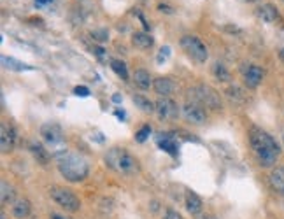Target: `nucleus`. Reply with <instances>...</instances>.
<instances>
[{
  "mask_svg": "<svg viewBox=\"0 0 284 219\" xmlns=\"http://www.w3.org/2000/svg\"><path fill=\"white\" fill-rule=\"evenodd\" d=\"M249 142H251L253 153H255L256 160L262 167H274L279 158V146H277L276 139L272 135H269L267 132H263L262 128H251L249 132Z\"/></svg>",
  "mask_w": 284,
  "mask_h": 219,
  "instance_id": "nucleus-1",
  "label": "nucleus"
},
{
  "mask_svg": "<svg viewBox=\"0 0 284 219\" xmlns=\"http://www.w3.org/2000/svg\"><path fill=\"white\" fill-rule=\"evenodd\" d=\"M169 56H170V47L169 46L162 47V49H160V54H158V61L162 63V61H165Z\"/></svg>",
  "mask_w": 284,
  "mask_h": 219,
  "instance_id": "nucleus-28",
  "label": "nucleus"
},
{
  "mask_svg": "<svg viewBox=\"0 0 284 219\" xmlns=\"http://www.w3.org/2000/svg\"><path fill=\"white\" fill-rule=\"evenodd\" d=\"M49 195L61 209H65L67 212H77L81 209V202L76 195L72 193L70 190H65V188H51L49 190Z\"/></svg>",
  "mask_w": 284,
  "mask_h": 219,
  "instance_id": "nucleus-6",
  "label": "nucleus"
},
{
  "mask_svg": "<svg viewBox=\"0 0 284 219\" xmlns=\"http://www.w3.org/2000/svg\"><path fill=\"white\" fill-rule=\"evenodd\" d=\"M54 160H56L58 163L60 174L68 183H81V181L86 179L88 174H90V163L81 155L63 151V153H56Z\"/></svg>",
  "mask_w": 284,
  "mask_h": 219,
  "instance_id": "nucleus-2",
  "label": "nucleus"
},
{
  "mask_svg": "<svg viewBox=\"0 0 284 219\" xmlns=\"http://www.w3.org/2000/svg\"><path fill=\"white\" fill-rule=\"evenodd\" d=\"M2 63H4L5 68H11V70H32V67H28L26 63L14 60V58H9V56H2Z\"/></svg>",
  "mask_w": 284,
  "mask_h": 219,
  "instance_id": "nucleus-23",
  "label": "nucleus"
},
{
  "mask_svg": "<svg viewBox=\"0 0 284 219\" xmlns=\"http://www.w3.org/2000/svg\"><path fill=\"white\" fill-rule=\"evenodd\" d=\"M153 88H155V91L160 95V97H169V95L174 93V83L169 79V77H158V79H155V83H153Z\"/></svg>",
  "mask_w": 284,
  "mask_h": 219,
  "instance_id": "nucleus-14",
  "label": "nucleus"
},
{
  "mask_svg": "<svg viewBox=\"0 0 284 219\" xmlns=\"http://www.w3.org/2000/svg\"><path fill=\"white\" fill-rule=\"evenodd\" d=\"M105 165L121 176H133L139 172V162L123 148H112L105 155Z\"/></svg>",
  "mask_w": 284,
  "mask_h": 219,
  "instance_id": "nucleus-3",
  "label": "nucleus"
},
{
  "mask_svg": "<svg viewBox=\"0 0 284 219\" xmlns=\"http://www.w3.org/2000/svg\"><path fill=\"white\" fill-rule=\"evenodd\" d=\"M95 54H97L98 58H104V49H102V47H95Z\"/></svg>",
  "mask_w": 284,
  "mask_h": 219,
  "instance_id": "nucleus-32",
  "label": "nucleus"
},
{
  "mask_svg": "<svg viewBox=\"0 0 284 219\" xmlns=\"http://www.w3.org/2000/svg\"><path fill=\"white\" fill-rule=\"evenodd\" d=\"M212 76L216 77L218 81H221V83H228V81L232 79V76H230V72H228V68L225 67L223 63H214L212 65Z\"/></svg>",
  "mask_w": 284,
  "mask_h": 219,
  "instance_id": "nucleus-21",
  "label": "nucleus"
},
{
  "mask_svg": "<svg viewBox=\"0 0 284 219\" xmlns=\"http://www.w3.org/2000/svg\"><path fill=\"white\" fill-rule=\"evenodd\" d=\"M165 219H183V216H181L176 209H167V211H165Z\"/></svg>",
  "mask_w": 284,
  "mask_h": 219,
  "instance_id": "nucleus-27",
  "label": "nucleus"
},
{
  "mask_svg": "<svg viewBox=\"0 0 284 219\" xmlns=\"http://www.w3.org/2000/svg\"><path fill=\"white\" fill-rule=\"evenodd\" d=\"M156 142H158V146L165 153H169V155H177V144L169 133H160V135L156 137Z\"/></svg>",
  "mask_w": 284,
  "mask_h": 219,
  "instance_id": "nucleus-18",
  "label": "nucleus"
},
{
  "mask_svg": "<svg viewBox=\"0 0 284 219\" xmlns=\"http://www.w3.org/2000/svg\"><path fill=\"white\" fill-rule=\"evenodd\" d=\"M269 183L276 193H283L284 195V167L279 169H274L272 174L269 176Z\"/></svg>",
  "mask_w": 284,
  "mask_h": 219,
  "instance_id": "nucleus-12",
  "label": "nucleus"
},
{
  "mask_svg": "<svg viewBox=\"0 0 284 219\" xmlns=\"http://www.w3.org/2000/svg\"><path fill=\"white\" fill-rule=\"evenodd\" d=\"M184 205H186V211L190 212V214L197 216L202 212V200L200 197H198L197 193H193V191H188L186 193V198H184Z\"/></svg>",
  "mask_w": 284,
  "mask_h": 219,
  "instance_id": "nucleus-15",
  "label": "nucleus"
},
{
  "mask_svg": "<svg viewBox=\"0 0 284 219\" xmlns=\"http://www.w3.org/2000/svg\"><path fill=\"white\" fill-rule=\"evenodd\" d=\"M133 104H135L140 111H144V112H153V111H155V104H153L149 98L142 97V95H135V97H133Z\"/></svg>",
  "mask_w": 284,
  "mask_h": 219,
  "instance_id": "nucleus-24",
  "label": "nucleus"
},
{
  "mask_svg": "<svg viewBox=\"0 0 284 219\" xmlns=\"http://www.w3.org/2000/svg\"><path fill=\"white\" fill-rule=\"evenodd\" d=\"M0 188H2V191H0V198H2V204H4V205L12 204V202H14V197H16L14 188H12L11 184L5 183V181H2Z\"/></svg>",
  "mask_w": 284,
  "mask_h": 219,
  "instance_id": "nucleus-22",
  "label": "nucleus"
},
{
  "mask_svg": "<svg viewBox=\"0 0 284 219\" xmlns=\"http://www.w3.org/2000/svg\"><path fill=\"white\" fill-rule=\"evenodd\" d=\"M132 42H133V46L139 47V49H149V47L155 44V40H153V37L149 35V33L135 32L132 35Z\"/></svg>",
  "mask_w": 284,
  "mask_h": 219,
  "instance_id": "nucleus-19",
  "label": "nucleus"
},
{
  "mask_svg": "<svg viewBox=\"0 0 284 219\" xmlns=\"http://www.w3.org/2000/svg\"><path fill=\"white\" fill-rule=\"evenodd\" d=\"M149 133H151V126H148V125L142 126V128L135 133V140H137V142H144V140L149 137Z\"/></svg>",
  "mask_w": 284,
  "mask_h": 219,
  "instance_id": "nucleus-26",
  "label": "nucleus"
},
{
  "mask_svg": "<svg viewBox=\"0 0 284 219\" xmlns=\"http://www.w3.org/2000/svg\"><path fill=\"white\" fill-rule=\"evenodd\" d=\"M183 116L191 125H204L207 119V112L202 109V105L195 104V102H188L183 105Z\"/></svg>",
  "mask_w": 284,
  "mask_h": 219,
  "instance_id": "nucleus-9",
  "label": "nucleus"
},
{
  "mask_svg": "<svg viewBox=\"0 0 284 219\" xmlns=\"http://www.w3.org/2000/svg\"><path fill=\"white\" fill-rule=\"evenodd\" d=\"M190 95L193 97L195 104L202 105V107H209V109H221V98H220V93L212 90L211 86L207 84H198V86L191 88L190 90Z\"/></svg>",
  "mask_w": 284,
  "mask_h": 219,
  "instance_id": "nucleus-4",
  "label": "nucleus"
},
{
  "mask_svg": "<svg viewBox=\"0 0 284 219\" xmlns=\"http://www.w3.org/2000/svg\"><path fill=\"white\" fill-rule=\"evenodd\" d=\"M74 93H76L77 97H88V95H90V90H88L86 86H77V88H74Z\"/></svg>",
  "mask_w": 284,
  "mask_h": 219,
  "instance_id": "nucleus-29",
  "label": "nucleus"
},
{
  "mask_svg": "<svg viewBox=\"0 0 284 219\" xmlns=\"http://www.w3.org/2000/svg\"><path fill=\"white\" fill-rule=\"evenodd\" d=\"M14 144H16V130L12 126H7L5 123H2V126H0V148H2V153L12 151Z\"/></svg>",
  "mask_w": 284,
  "mask_h": 219,
  "instance_id": "nucleus-10",
  "label": "nucleus"
},
{
  "mask_svg": "<svg viewBox=\"0 0 284 219\" xmlns=\"http://www.w3.org/2000/svg\"><path fill=\"white\" fill-rule=\"evenodd\" d=\"M133 83H135V86H139L140 90H149L155 81L151 79V76H149L148 70L139 68V70H135V74H133Z\"/></svg>",
  "mask_w": 284,
  "mask_h": 219,
  "instance_id": "nucleus-17",
  "label": "nucleus"
},
{
  "mask_svg": "<svg viewBox=\"0 0 284 219\" xmlns=\"http://www.w3.org/2000/svg\"><path fill=\"white\" fill-rule=\"evenodd\" d=\"M160 11H165V12H172V11H170V7H169V5H160Z\"/></svg>",
  "mask_w": 284,
  "mask_h": 219,
  "instance_id": "nucleus-34",
  "label": "nucleus"
},
{
  "mask_svg": "<svg viewBox=\"0 0 284 219\" xmlns=\"http://www.w3.org/2000/svg\"><path fill=\"white\" fill-rule=\"evenodd\" d=\"M258 18L262 19L263 23H276L277 19H279V12H277V9L274 7L272 4H265L262 5V7H258Z\"/></svg>",
  "mask_w": 284,
  "mask_h": 219,
  "instance_id": "nucleus-16",
  "label": "nucleus"
},
{
  "mask_svg": "<svg viewBox=\"0 0 284 219\" xmlns=\"http://www.w3.org/2000/svg\"><path fill=\"white\" fill-rule=\"evenodd\" d=\"M49 219H72V218H68V216L65 214H58V212H51Z\"/></svg>",
  "mask_w": 284,
  "mask_h": 219,
  "instance_id": "nucleus-31",
  "label": "nucleus"
},
{
  "mask_svg": "<svg viewBox=\"0 0 284 219\" xmlns=\"http://www.w3.org/2000/svg\"><path fill=\"white\" fill-rule=\"evenodd\" d=\"M0 219H5V216H2V218H0Z\"/></svg>",
  "mask_w": 284,
  "mask_h": 219,
  "instance_id": "nucleus-39",
  "label": "nucleus"
},
{
  "mask_svg": "<svg viewBox=\"0 0 284 219\" xmlns=\"http://www.w3.org/2000/svg\"><path fill=\"white\" fill-rule=\"evenodd\" d=\"M204 219H218V218H216V216H205Z\"/></svg>",
  "mask_w": 284,
  "mask_h": 219,
  "instance_id": "nucleus-37",
  "label": "nucleus"
},
{
  "mask_svg": "<svg viewBox=\"0 0 284 219\" xmlns=\"http://www.w3.org/2000/svg\"><path fill=\"white\" fill-rule=\"evenodd\" d=\"M49 2H53V0H35L37 5H47Z\"/></svg>",
  "mask_w": 284,
  "mask_h": 219,
  "instance_id": "nucleus-33",
  "label": "nucleus"
},
{
  "mask_svg": "<svg viewBox=\"0 0 284 219\" xmlns=\"http://www.w3.org/2000/svg\"><path fill=\"white\" fill-rule=\"evenodd\" d=\"M112 100H114V102H119L121 98H119V95H114V97H112Z\"/></svg>",
  "mask_w": 284,
  "mask_h": 219,
  "instance_id": "nucleus-36",
  "label": "nucleus"
},
{
  "mask_svg": "<svg viewBox=\"0 0 284 219\" xmlns=\"http://www.w3.org/2000/svg\"><path fill=\"white\" fill-rule=\"evenodd\" d=\"M244 2H256V0H244Z\"/></svg>",
  "mask_w": 284,
  "mask_h": 219,
  "instance_id": "nucleus-38",
  "label": "nucleus"
},
{
  "mask_svg": "<svg viewBox=\"0 0 284 219\" xmlns=\"http://www.w3.org/2000/svg\"><path fill=\"white\" fill-rule=\"evenodd\" d=\"M283 142H284V137H283Z\"/></svg>",
  "mask_w": 284,
  "mask_h": 219,
  "instance_id": "nucleus-40",
  "label": "nucleus"
},
{
  "mask_svg": "<svg viewBox=\"0 0 284 219\" xmlns=\"http://www.w3.org/2000/svg\"><path fill=\"white\" fill-rule=\"evenodd\" d=\"M155 112L158 114V118L162 121H172L179 116V107L174 100H170L169 97H162L156 100L155 104Z\"/></svg>",
  "mask_w": 284,
  "mask_h": 219,
  "instance_id": "nucleus-7",
  "label": "nucleus"
},
{
  "mask_svg": "<svg viewBox=\"0 0 284 219\" xmlns=\"http://www.w3.org/2000/svg\"><path fill=\"white\" fill-rule=\"evenodd\" d=\"M262 81H263V70L260 67L249 65V67L244 70V83L248 88L255 90V88H258L260 84H262Z\"/></svg>",
  "mask_w": 284,
  "mask_h": 219,
  "instance_id": "nucleus-11",
  "label": "nucleus"
},
{
  "mask_svg": "<svg viewBox=\"0 0 284 219\" xmlns=\"http://www.w3.org/2000/svg\"><path fill=\"white\" fill-rule=\"evenodd\" d=\"M279 58H281V60H283V61H284V47H283V49H281V51H279Z\"/></svg>",
  "mask_w": 284,
  "mask_h": 219,
  "instance_id": "nucleus-35",
  "label": "nucleus"
},
{
  "mask_svg": "<svg viewBox=\"0 0 284 219\" xmlns=\"http://www.w3.org/2000/svg\"><path fill=\"white\" fill-rule=\"evenodd\" d=\"M40 137L44 139V142L51 148H56L63 144V132L58 125L54 123H46V125L40 126Z\"/></svg>",
  "mask_w": 284,
  "mask_h": 219,
  "instance_id": "nucleus-8",
  "label": "nucleus"
},
{
  "mask_svg": "<svg viewBox=\"0 0 284 219\" xmlns=\"http://www.w3.org/2000/svg\"><path fill=\"white\" fill-rule=\"evenodd\" d=\"M111 68L123 81H128V68H126V65L121 60H111Z\"/></svg>",
  "mask_w": 284,
  "mask_h": 219,
  "instance_id": "nucleus-25",
  "label": "nucleus"
},
{
  "mask_svg": "<svg viewBox=\"0 0 284 219\" xmlns=\"http://www.w3.org/2000/svg\"><path fill=\"white\" fill-rule=\"evenodd\" d=\"M28 148H30V153L33 155V158L37 160V163H40V165H47V163H49L51 160L49 153H47V149H44L39 142L32 140V142L28 144Z\"/></svg>",
  "mask_w": 284,
  "mask_h": 219,
  "instance_id": "nucleus-13",
  "label": "nucleus"
},
{
  "mask_svg": "<svg viewBox=\"0 0 284 219\" xmlns=\"http://www.w3.org/2000/svg\"><path fill=\"white\" fill-rule=\"evenodd\" d=\"M93 35H100V37H98V40H100V42H104V40L109 39V35H107V32H105V30H98V32H93Z\"/></svg>",
  "mask_w": 284,
  "mask_h": 219,
  "instance_id": "nucleus-30",
  "label": "nucleus"
},
{
  "mask_svg": "<svg viewBox=\"0 0 284 219\" xmlns=\"http://www.w3.org/2000/svg\"><path fill=\"white\" fill-rule=\"evenodd\" d=\"M181 47L186 51V54L197 63H205L209 58V51L205 47V44L202 42L198 37L195 35H184L181 39Z\"/></svg>",
  "mask_w": 284,
  "mask_h": 219,
  "instance_id": "nucleus-5",
  "label": "nucleus"
},
{
  "mask_svg": "<svg viewBox=\"0 0 284 219\" xmlns=\"http://www.w3.org/2000/svg\"><path fill=\"white\" fill-rule=\"evenodd\" d=\"M30 209H32V205H30L28 200H18L14 205H12V216L18 219H25L26 216L30 214Z\"/></svg>",
  "mask_w": 284,
  "mask_h": 219,
  "instance_id": "nucleus-20",
  "label": "nucleus"
}]
</instances>
